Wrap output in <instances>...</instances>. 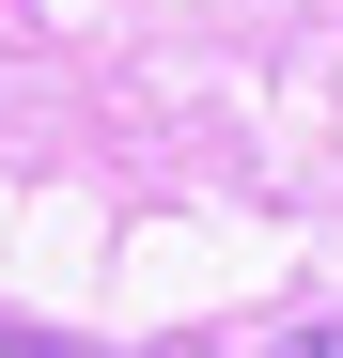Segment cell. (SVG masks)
Returning a JSON list of instances; mask_svg holds the SVG:
<instances>
[{
    "mask_svg": "<svg viewBox=\"0 0 343 358\" xmlns=\"http://www.w3.org/2000/svg\"><path fill=\"white\" fill-rule=\"evenodd\" d=\"M281 358H343V327H297V343H281Z\"/></svg>",
    "mask_w": 343,
    "mask_h": 358,
    "instance_id": "6da1fadb",
    "label": "cell"
}]
</instances>
